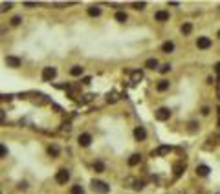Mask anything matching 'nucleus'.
<instances>
[{
	"mask_svg": "<svg viewBox=\"0 0 220 194\" xmlns=\"http://www.w3.org/2000/svg\"><path fill=\"white\" fill-rule=\"evenodd\" d=\"M48 152H50L51 156H57V154H59V147H57V145H51V147L48 148Z\"/></svg>",
	"mask_w": 220,
	"mask_h": 194,
	"instance_id": "23",
	"label": "nucleus"
},
{
	"mask_svg": "<svg viewBox=\"0 0 220 194\" xmlns=\"http://www.w3.org/2000/svg\"><path fill=\"white\" fill-rule=\"evenodd\" d=\"M134 137L138 139V141H143V139L147 137V130L143 126H136V130H134Z\"/></svg>",
	"mask_w": 220,
	"mask_h": 194,
	"instance_id": "7",
	"label": "nucleus"
},
{
	"mask_svg": "<svg viewBox=\"0 0 220 194\" xmlns=\"http://www.w3.org/2000/svg\"><path fill=\"white\" fill-rule=\"evenodd\" d=\"M196 46L200 48V50H207V48H211V39H207V37H200L196 40Z\"/></svg>",
	"mask_w": 220,
	"mask_h": 194,
	"instance_id": "6",
	"label": "nucleus"
},
{
	"mask_svg": "<svg viewBox=\"0 0 220 194\" xmlns=\"http://www.w3.org/2000/svg\"><path fill=\"white\" fill-rule=\"evenodd\" d=\"M143 79V71L141 70H136V71H132V82L136 84V82H140Z\"/></svg>",
	"mask_w": 220,
	"mask_h": 194,
	"instance_id": "14",
	"label": "nucleus"
},
{
	"mask_svg": "<svg viewBox=\"0 0 220 194\" xmlns=\"http://www.w3.org/2000/svg\"><path fill=\"white\" fill-rule=\"evenodd\" d=\"M218 39H220V31H218Z\"/></svg>",
	"mask_w": 220,
	"mask_h": 194,
	"instance_id": "34",
	"label": "nucleus"
},
{
	"mask_svg": "<svg viewBox=\"0 0 220 194\" xmlns=\"http://www.w3.org/2000/svg\"><path fill=\"white\" fill-rule=\"evenodd\" d=\"M116 20H118V22H125V20H127V15H125L123 11H118L116 13Z\"/></svg>",
	"mask_w": 220,
	"mask_h": 194,
	"instance_id": "20",
	"label": "nucleus"
},
{
	"mask_svg": "<svg viewBox=\"0 0 220 194\" xmlns=\"http://www.w3.org/2000/svg\"><path fill=\"white\" fill-rule=\"evenodd\" d=\"M136 190H140V189H143V181H138V183H136V187H134Z\"/></svg>",
	"mask_w": 220,
	"mask_h": 194,
	"instance_id": "31",
	"label": "nucleus"
},
{
	"mask_svg": "<svg viewBox=\"0 0 220 194\" xmlns=\"http://www.w3.org/2000/svg\"><path fill=\"white\" fill-rule=\"evenodd\" d=\"M83 71H85V68H83V66H72V70H70V73L73 75V77H81Z\"/></svg>",
	"mask_w": 220,
	"mask_h": 194,
	"instance_id": "12",
	"label": "nucleus"
},
{
	"mask_svg": "<svg viewBox=\"0 0 220 194\" xmlns=\"http://www.w3.org/2000/svg\"><path fill=\"white\" fill-rule=\"evenodd\" d=\"M4 117H6V114H4V110L0 108V121H4Z\"/></svg>",
	"mask_w": 220,
	"mask_h": 194,
	"instance_id": "33",
	"label": "nucleus"
},
{
	"mask_svg": "<svg viewBox=\"0 0 220 194\" xmlns=\"http://www.w3.org/2000/svg\"><path fill=\"white\" fill-rule=\"evenodd\" d=\"M154 115H156V119H158V121H167V119L171 117V110L163 106V108H158V110H156Z\"/></svg>",
	"mask_w": 220,
	"mask_h": 194,
	"instance_id": "4",
	"label": "nucleus"
},
{
	"mask_svg": "<svg viewBox=\"0 0 220 194\" xmlns=\"http://www.w3.org/2000/svg\"><path fill=\"white\" fill-rule=\"evenodd\" d=\"M7 156V147L0 143V158H6Z\"/></svg>",
	"mask_w": 220,
	"mask_h": 194,
	"instance_id": "24",
	"label": "nucleus"
},
{
	"mask_svg": "<svg viewBox=\"0 0 220 194\" xmlns=\"http://www.w3.org/2000/svg\"><path fill=\"white\" fill-rule=\"evenodd\" d=\"M103 168H105V165L101 163V161H96V163H94V170L96 172H103Z\"/></svg>",
	"mask_w": 220,
	"mask_h": 194,
	"instance_id": "22",
	"label": "nucleus"
},
{
	"mask_svg": "<svg viewBox=\"0 0 220 194\" xmlns=\"http://www.w3.org/2000/svg\"><path fill=\"white\" fill-rule=\"evenodd\" d=\"M196 174L198 176H207L209 174V167L207 165H198L196 167Z\"/></svg>",
	"mask_w": 220,
	"mask_h": 194,
	"instance_id": "11",
	"label": "nucleus"
},
{
	"mask_svg": "<svg viewBox=\"0 0 220 194\" xmlns=\"http://www.w3.org/2000/svg\"><path fill=\"white\" fill-rule=\"evenodd\" d=\"M162 50H163V53H171L172 50H174V42H163V46H162Z\"/></svg>",
	"mask_w": 220,
	"mask_h": 194,
	"instance_id": "16",
	"label": "nucleus"
},
{
	"mask_svg": "<svg viewBox=\"0 0 220 194\" xmlns=\"http://www.w3.org/2000/svg\"><path fill=\"white\" fill-rule=\"evenodd\" d=\"M7 9H11V2H7V4H2V6H0V11H7Z\"/></svg>",
	"mask_w": 220,
	"mask_h": 194,
	"instance_id": "26",
	"label": "nucleus"
},
{
	"mask_svg": "<svg viewBox=\"0 0 220 194\" xmlns=\"http://www.w3.org/2000/svg\"><path fill=\"white\" fill-rule=\"evenodd\" d=\"M169 152H171V147H165L163 145V147H160L158 150H156V156H165V154H169Z\"/></svg>",
	"mask_w": 220,
	"mask_h": 194,
	"instance_id": "17",
	"label": "nucleus"
},
{
	"mask_svg": "<svg viewBox=\"0 0 220 194\" xmlns=\"http://www.w3.org/2000/svg\"><path fill=\"white\" fill-rule=\"evenodd\" d=\"M20 22H22V18H20V17H13L11 18V26H18Z\"/></svg>",
	"mask_w": 220,
	"mask_h": 194,
	"instance_id": "25",
	"label": "nucleus"
},
{
	"mask_svg": "<svg viewBox=\"0 0 220 194\" xmlns=\"http://www.w3.org/2000/svg\"><path fill=\"white\" fill-rule=\"evenodd\" d=\"M174 168H176V170H174V174H176V176H180V174H182V168H183V167H182V163H178V165H176Z\"/></svg>",
	"mask_w": 220,
	"mask_h": 194,
	"instance_id": "27",
	"label": "nucleus"
},
{
	"mask_svg": "<svg viewBox=\"0 0 220 194\" xmlns=\"http://www.w3.org/2000/svg\"><path fill=\"white\" fill-rule=\"evenodd\" d=\"M72 194H85V190H83L81 185H73L72 187Z\"/></svg>",
	"mask_w": 220,
	"mask_h": 194,
	"instance_id": "21",
	"label": "nucleus"
},
{
	"mask_svg": "<svg viewBox=\"0 0 220 194\" xmlns=\"http://www.w3.org/2000/svg\"><path fill=\"white\" fill-rule=\"evenodd\" d=\"M107 101H108V103H116V101H118V95H116V93H112V95L108 97Z\"/></svg>",
	"mask_w": 220,
	"mask_h": 194,
	"instance_id": "30",
	"label": "nucleus"
},
{
	"mask_svg": "<svg viewBox=\"0 0 220 194\" xmlns=\"http://www.w3.org/2000/svg\"><path fill=\"white\" fill-rule=\"evenodd\" d=\"M55 179H57V183H66V181L70 179V172H68V168H59L57 174H55Z\"/></svg>",
	"mask_w": 220,
	"mask_h": 194,
	"instance_id": "3",
	"label": "nucleus"
},
{
	"mask_svg": "<svg viewBox=\"0 0 220 194\" xmlns=\"http://www.w3.org/2000/svg\"><path fill=\"white\" fill-rule=\"evenodd\" d=\"M191 31H193V24H189V22H185V24L182 26V33H183V35H189V33H191Z\"/></svg>",
	"mask_w": 220,
	"mask_h": 194,
	"instance_id": "19",
	"label": "nucleus"
},
{
	"mask_svg": "<svg viewBox=\"0 0 220 194\" xmlns=\"http://www.w3.org/2000/svg\"><path fill=\"white\" fill-rule=\"evenodd\" d=\"M6 64L9 68H18L20 64H22V61H20L18 57H15V55H7L6 57Z\"/></svg>",
	"mask_w": 220,
	"mask_h": 194,
	"instance_id": "5",
	"label": "nucleus"
},
{
	"mask_svg": "<svg viewBox=\"0 0 220 194\" xmlns=\"http://www.w3.org/2000/svg\"><path fill=\"white\" fill-rule=\"evenodd\" d=\"M24 6H26V7H35V6H37V4H35V2H26V4H24Z\"/></svg>",
	"mask_w": 220,
	"mask_h": 194,
	"instance_id": "32",
	"label": "nucleus"
},
{
	"mask_svg": "<svg viewBox=\"0 0 220 194\" xmlns=\"http://www.w3.org/2000/svg\"><path fill=\"white\" fill-rule=\"evenodd\" d=\"M90 143H92V136L90 134H81L79 136V145L81 147H90Z\"/></svg>",
	"mask_w": 220,
	"mask_h": 194,
	"instance_id": "8",
	"label": "nucleus"
},
{
	"mask_svg": "<svg viewBox=\"0 0 220 194\" xmlns=\"http://www.w3.org/2000/svg\"><path fill=\"white\" fill-rule=\"evenodd\" d=\"M169 70H171V64H163V66L160 68V71H162V73H167Z\"/></svg>",
	"mask_w": 220,
	"mask_h": 194,
	"instance_id": "28",
	"label": "nucleus"
},
{
	"mask_svg": "<svg viewBox=\"0 0 220 194\" xmlns=\"http://www.w3.org/2000/svg\"><path fill=\"white\" fill-rule=\"evenodd\" d=\"M156 88H158V92H165V90H169V81L162 79L158 84H156Z\"/></svg>",
	"mask_w": 220,
	"mask_h": 194,
	"instance_id": "13",
	"label": "nucleus"
},
{
	"mask_svg": "<svg viewBox=\"0 0 220 194\" xmlns=\"http://www.w3.org/2000/svg\"><path fill=\"white\" fill-rule=\"evenodd\" d=\"M88 15H90V17H99V15H101V7H97V6L88 7Z\"/></svg>",
	"mask_w": 220,
	"mask_h": 194,
	"instance_id": "15",
	"label": "nucleus"
},
{
	"mask_svg": "<svg viewBox=\"0 0 220 194\" xmlns=\"http://www.w3.org/2000/svg\"><path fill=\"white\" fill-rule=\"evenodd\" d=\"M140 161H141V156H140V154H132V156L129 158V165H130V167H136V165H140Z\"/></svg>",
	"mask_w": 220,
	"mask_h": 194,
	"instance_id": "10",
	"label": "nucleus"
},
{
	"mask_svg": "<svg viewBox=\"0 0 220 194\" xmlns=\"http://www.w3.org/2000/svg\"><path fill=\"white\" fill-rule=\"evenodd\" d=\"M132 6H134L136 9H143V7H145V2H134Z\"/></svg>",
	"mask_w": 220,
	"mask_h": 194,
	"instance_id": "29",
	"label": "nucleus"
},
{
	"mask_svg": "<svg viewBox=\"0 0 220 194\" xmlns=\"http://www.w3.org/2000/svg\"><path fill=\"white\" fill-rule=\"evenodd\" d=\"M55 75H57V68H53V66H46L42 70V79L44 81H53Z\"/></svg>",
	"mask_w": 220,
	"mask_h": 194,
	"instance_id": "2",
	"label": "nucleus"
},
{
	"mask_svg": "<svg viewBox=\"0 0 220 194\" xmlns=\"http://www.w3.org/2000/svg\"><path fill=\"white\" fill-rule=\"evenodd\" d=\"M156 20H158V22H167V20H169V11H167V9L158 11L156 13Z\"/></svg>",
	"mask_w": 220,
	"mask_h": 194,
	"instance_id": "9",
	"label": "nucleus"
},
{
	"mask_svg": "<svg viewBox=\"0 0 220 194\" xmlns=\"http://www.w3.org/2000/svg\"><path fill=\"white\" fill-rule=\"evenodd\" d=\"M92 189L96 190V192H99V194H108L110 192V187L105 181H99V179H94L92 181Z\"/></svg>",
	"mask_w": 220,
	"mask_h": 194,
	"instance_id": "1",
	"label": "nucleus"
},
{
	"mask_svg": "<svg viewBox=\"0 0 220 194\" xmlns=\"http://www.w3.org/2000/svg\"><path fill=\"white\" fill-rule=\"evenodd\" d=\"M156 66H158V61H156V59H149L145 62V68H149V70H154Z\"/></svg>",
	"mask_w": 220,
	"mask_h": 194,
	"instance_id": "18",
	"label": "nucleus"
}]
</instances>
